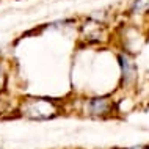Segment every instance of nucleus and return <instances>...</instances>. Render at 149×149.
Wrapping results in <instances>:
<instances>
[{
    "instance_id": "f257e3e1",
    "label": "nucleus",
    "mask_w": 149,
    "mask_h": 149,
    "mask_svg": "<svg viewBox=\"0 0 149 149\" xmlns=\"http://www.w3.org/2000/svg\"><path fill=\"white\" fill-rule=\"evenodd\" d=\"M57 105L49 99L30 97L24 100L21 105V113L30 119H49L57 115Z\"/></svg>"
},
{
    "instance_id": "f03ea898",
    "label": "nucleus",
    "mask_w": 149,
    "mask_h": 149,
    "mask_svg": "<svg viewBox=\"0 0 149 149\" xmlns=\"http://www.w3.org/2000/svg\"><path fill=\"white\" fill-rule=\"evenodd\" d=\"M118 63H119V68H121V79H123V83L124 85H132L136 80V75H138L136 63L132 60L130 55H127V54H119L118 55Z\"/></svg>"
},
{
    "instance_id": "7ed1b4c3",
    "label": "nucleus",
    "mask_w": 149,
    "mask_h": 149,
    "mask_svg": "<svg viewBox=\"0 0 149 149\" xmlns=\"http://www.w3.org/2000/svg\"><path fill=\"white\" fill-rule=\"evenodd\" d=\"M111 110V102L105 97H94L88 100V113L91 116H104Z\"/></svg>"
},
{
    "instance_id": "20e7f679",
    "label": "nucleus",
    "mask_w": 149,
    "mask_h": 149,
    "mask_svg": "<svg viewBox=\"0 0 149 149\" xmlns=\"http://www.w3.org/2000/svg\"><path fill=\"white\" fill-rule=\"evenodd\" d=\"M148 10H149V0H135L132 3L130 13L132 14H141V13H146Z\"/></svg>"
},
{
    "instance_id": "39448f33",
    "label": "nucleus",
    "mask_w": 149,
    "mask_h": 149,
    "mask_svg": "<svg viewBox=\"0 0 149 149\" xmlns=\"http://www.w3.org/2000/svg\"><path fill=\"white\" fill-rule=\"evenodd\" d=\"M5 71H3V66H2V61H0V90H2V86L5 85Z\"/></svg>"
}]
</instances>
